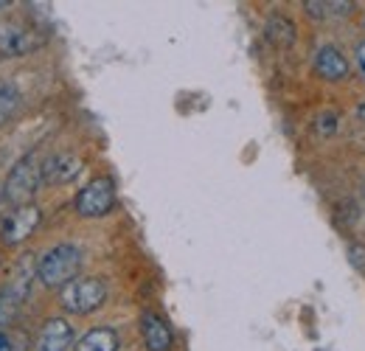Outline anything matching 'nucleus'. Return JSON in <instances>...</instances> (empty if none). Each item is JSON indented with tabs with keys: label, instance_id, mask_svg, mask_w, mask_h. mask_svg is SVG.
<instances>
[{
	"label": "nucleus",
	"instance_id": "16",
	"mask_svg": "<svg viewBox=\"0 0 365 351\" xmlns=\"http://www.w3.org/2000/svg\"><path fill=\"white\" fill-rule=\"evenodd\" d=\"M23 307V301L17 298V295H11L6 287L0 290V326H9L14 317H17V312Z\"/></svg>",
	"mask_w": 365,
	"mask_h": 351
},
{
	"label": "nucleus",
	"instance_id": "11",
	"mask_svg": "<svg viewBox=\"0 0 365 351\" xmlns=\"http://www.w3.org/2000/svg\"><path fill=\"white\" fill-rule=\"evenodd\" d=\"M34 275H37L34 259H31V256H23L20 262L14 264V275L9 278L6 290H9L11 295H17V298L26 304V298H29V292H31V284H34Z\"/></svg>",
	"mask_w": 365,
	"mask_h": 351
},
{
	"label": "nucleus",
	"instance_id": "13",
	"mask_svg": "<svg viewBox=\"0 0 365 351\" xmlns=\"http://www.w3.org/2000/svg\"><path fill=\"white\" fill-rule=\"evenodd\" d=\"M351 0H307L304 3V9H307V14H312V17H337V14H349L351 11Z\"/></svg>",
	"mask_w": 365,
	"mask_h": 351
},
{
	"label": "nucleus",
	"instance_id": "5",
	"mask_svg": "<svg viewBox=\"0 0 365 351\" xmlns=\"http://www.w3.org/2000/svg\"><path fill=\"white\" fill-rule=\"evenodd\" d=\"M40 220H43V211H40L34 203L20 205V208L9 211V214L0 220V239H3L6 245H17V242L29 239V236L37 230Z\"/></svg>",
	"mask_w": 365,
	"mask_h": 351
},
{
	"label": "nucleus",
	"instance_id": "17",
	"mask_svg": "<svg viewBox=\"0 0 365 351\" xmlns=\"http://www.w3.org/2000/svg\"><path fill=\"white\" fill-rule=\"evenodd\" d=\"M0 351H26V335L0 329Z\"/></svg>",
	"mask_w": 365,
	"mask_h": 351
},
{
	"label": "nucleus",
	"instance_id": "10",
	"mask_svg": "<svg viewBox=\"0 0 365 351\" xmlns=\"http://www.w3.org/2000/svg\"><path fill=\"white\" fill-rule=\"evenodd\" d=\"M315 71L329 82H343L349 76V59L334 45H323L315 54Z\"/></svg>",
	"mask_w": 365,
	"mask_h": 351
},
{
	"label": "nucleus",
	"instance_id": "6",
	"mask_svg": "<svg viewBox=\"0 0 365 351\" xmlns=\"http://www.w3.org/2000/svg\"><path fill=\"white\" fill-rule=\"evenodd\" d=\"M46 37L29 26H0V54L6 56H26L43 48Z\"/></svg>",
	"mask_w": 365,
	"mask_h": 351
},
{
	"label": "nucleus",
	"instance_id": "12",
	"mask_svg": "<svg viewBox=\"0 0 365 351\" xmlns=\"http://www.w3.org/2000/svg\"><path fill=\"white\" fill-rule=\"evenodd\" d=\"M76 351H118V335L107 326H98V329H91L79 337L76 343Z\"/></svg>",
	"mask_w": 365,
	"mask_h": 351
},
{
	"label": "nucleus",
	"instance_id": "18",
	"mask_svg": "<svg viewBox=\"0 0 365 351\" xmlns=\"http://www.w3.org/2000/svg\"><path fill=\"white\" fill-rule=\"evenodd\" d=\"M334 130H337V116L334 113H323L318 118V132L326 138V135H331Z\"/></svg>",
	"mask_w": 365,
	"mask_h": 351
},
{
	"label": "nucleus",
	"instance_id": "3",
	"mask_svg": "<svg viewBox=\"0 0 365 351\" xmlns=\"http://www.w3.org/2000/svg\"><path fill=\"white\" fill-rule=\"evenodd\" d=\"M104 301H107V284L101 278H76V281L65 284L59 292V304L71 315L96 312Z\"/></svg>",
	"mask_w": 365,
	"mask_h": 351
},
{
	"label": "nucleus",
	"instance_id": "7",
	"mask_svg": "<svg viewBox=\"0 0 365 351\" xmlns=\"http://www.w3.org/2000/svg\"><path fill=\"white\" fill-rule=\"evenodd\" d=\"M82 175V158L73 152H56L43 163V183L46 185H65Z\"/></svg>",
	"mask_w": 365,
	"mask_h": 351
},
{
	"label": "nucleus",
	"instance_id": "2",
	"mask_svg": "<svg viewBox=\"0 0 365 351\" xmlns=\"http://www.w3.org/2000/svg\"><path fill=\"white\" fill-rule=\"evenodd\" d=\"M40 185H43V163L37 158H23L20 163H14V169L3 183V200L14 208L29 205L31 197L40 191Z\"/></svg>",
	"mask_w": 365,
	"mask_h": 351
},
{
	"label": "nucleus",
	"instance_id": "14",
	"mask_svg": "<svg viewBox=\"0 0 365 351\" xmlns=\"http://www.w3.org/2000/svg\"><path fill=\"white\" fill-rule=\"evenodd\" d=\"M267 37L273 40V43L278 45H287L295 40V26L287 20V17H278V14H273L270 20H267Z\"/></svg>",
	"mask_w": 365,
	"mask_h": 351
},
{
	"label": "nucleus",
	"instance_id": "19",
	"mask_svg": "<svg viewBox=\"0 0 365 351\" xmlns=\"http://www.w3.org/2000/svg\"><path fill=\"white\" fill-rule=\"evenodd\" d=\"M357 65H360V71L365 73V43L357 45Z\"/></svg>",
	"mask_w": 365,
	"mask_h": 351
},
{
	"label": "nucleus",
	"instance_id": "1",
	"mask_svg": "<svg viewBox=\"0 0 365 351\" xmlns=\"http://www.w3.org/2000/svg\"><path fill=\"white\" fill-rule=\"evenodd\" d=\"M79 270H82V250L76 245H68V242L53 245L51 250L43 253V259L37 262V275H40V281L46 287H51V290L53 287L62 290L65 284L76 281Z\"/></svg>",
	"mask_w": 365,
	"mask_h": 351
},
{
	"label": "nucleus",
	"instance_id": "21",
	"mask_svg": "<svg viewBox=\"0 0 365 351\" xmlns=\"http://www.w3.org/2000/svg\"><path fill=\"white\" fill-rule=\"evenodd\" d=\"M3 6H9V0H0V9H3Z\"/></svg>",
	"mask_w": 365,
	"mask_h": 351
},
{
	"label": "nucleus",
	"instance_id": "8",
	"mask_svg": "<svg viewBox=\"0 0 365 351\" xmlns=\"http://www.w3.org/2000/svg\"><path fill=\"white\" fill-rule=\"evenodd\" d=\"M140 335H143L146 351H172V346H175V335L158 312H143L140 315Z\"/></svg>",
	"mask_w": 365,
	"mask_h": 351
},
{
	"label": "nucleus",
	"instance_id": "15",
	"mask_svg": "<svg viewBox=\"0 0 365 351\" xmlns=\"http://www.w3.org/2000/svg\"><path fill=\"white\" fill-rule=\"evenodd\" d=\"M17 104H20V93L11 85H0V127L14 116Z\"/></svg>",
	"mask_w": 365,
	"mask_h": 351
},
{
	"label": "nucleus",
	"instance_id": "20",
	"mask_svg": "<svg viewBox=\"0 0 365 351\" xmlns=\"http://www.w3.org/2000/svg\"><path fill=\"white\" fill-rule=\"evenodd\" d=\"M357 113H360V118H363V124H365V104H360V110H357Z\"/></svg>",
	"mask_w": 365,
	"mask_h": 351
},
{
	"label": "nucleus",
	"instance_id": "4",
	"mask_svg": "<svg viewBox=\"0 0 365 351\" xmlns=\"http://www.w3.org/2000/svg\"><path fill=\"white\" fill-rule=\"evenodd\" d=\"M73 208L79 217H88V220H96V217H107L113 208H115V185L110 177H96L91 180L73 200Z\"/></svg>",
	"mask_w": 365,
	"mask_h": 351
},
{
	"label": "nucleus",
	"instance_id": "9",
	"mask_svg": "<svg viewBox=\"0 0 365 351\" xmlns=\"http://www.w3.org/2000/svg\"><path fill=\"white\" fill-rule=\"evenodd\" d=\"M71 343H73V326L62 317H51L40 329L37 351H68Z\"/></svg>",
	"mask_w": 365,
	"mask_h": 351
}]
</instances>
